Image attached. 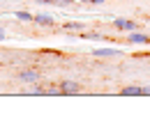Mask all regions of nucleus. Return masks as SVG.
<instances>
[{
	"instance_id": "nucleus-7",
	"label": "nucleus",
	"mask_w": 150,
	"mask_h": 133,
	"mask_svg": "<svg viewBox=\"0 0 150 133\" xmlns=\"http://www.w3.org/2000/svg\"><path fill=\"white\" fill-rule=\"evenodd\" d=\"M150 39L146 35H141V32H132L129 35V44H148Z\"/></svg>"
},
{
	"instance_id": "nucleus-2",
	"label": "nucleus",
	"mask_w": 150,
	"mask_h": 133,
	"mask_svg": "<svg viewBox=\"0 0 150 133\" xmlns=\"http://www.w3.org/2000/svg\"><path fill=\"white\" fill-rule=\"evenodd\" d=\"M113 25L118 28V30H127V32H134L139 25L134 23V21H129V19H115L113 21Z\"/></svg>"
},
{
	"instance_id": "nucleus-15",
	"label": "nucleus",
	"mask_w": 150,
	"mask_h": 133,
	"mask_svg": "<svg viewBox=\"0 0 150 133\" xmlns=\"http://www.w3.org/2000/svg\"><path fill=\"white\" fill-rule=\"evenodd\" d=\"M0 39H5V30H0Z\"/></svg>"
},
{
	"instance_id": "nucleus-14",
	"label": "nucleus",
	"mask_w": 150,
	"mask_h": 133,
	"mask_svg": "<svg viewBox=\"0 0 150 133\" xmlns=\"http://www.w3.org/2000/svg\"><path fill=\"white\" fill-rule=\"evenodd\" d=\"M90 2H93V5H102L104 0H90Z\"/></svg>"
},
{
	"instance_id": "nucleus-12",
	"label": "nucleus",
	"mask_w": 150,
	"mask_h": 133,
	"mask_svg": "<svg viewBox=\"0 0 150 133\" xmlns=\"http://www.w3.org/2000/svg\"><path fill=\"white\" fill-rule=\"evenodd\" d=\"M72 2H76V0H60L58 5H60V7H67V5H72Z\"/></svg>"
},
{
	"instance_id": "nucleus-16",
	"label": "nucleus",
	"mask_w": 150,
	"mask_h": 133,
	"mask_svg": "<svg viewBox=\"0 0 150 133\" xmlns=\"http://www.w3.org/2000/svg\"><path fill=\"white\" fill-rule=\"evenodd\" d=\"M79 2H90V0H79Z\"/></svg>"
},
{
	"instance_id": "nucleus-1",
	"label": "nucleus",
	"mask_w": 150,
	"mask_h": 133,
	"mask_svg": "<svg viewBox=\"0 0 150 133\" xmlns=\"http://www.w3.org/2000/svg\"><path fill=\"white\" fill-rule=\"evenodd\" d=\"M60 90H62L65 96H74V94L81 92V85L76 80H60Z\"/></svg>"
},
{
	"instance_id": "nucleus-8",
	"label": "nucleus",
	"mask_w": 150,
	"mask_h": 133,
	"mask_svg": "<svg viewBox=\"0 0 150 133\" xmlns=\"http://www.w3.org/2000/svg\"><path fill=\"white\" fill-rule=\"evenodd\" d=\"M35 23H39V25H53V16H49V14H37V16H35Z\"/></svg>"
},
{
	"instance_id": "nucleus-10",
	"label": "nucleus",
	"mask_w": 150,
	"mask_h": 133,
	"mask_svg": "<svg viewBox=\"0 0 150 133\" xmlns=\"http://www.w3.org/2000/svg\"><path fill=\"white\" fill-rule=\"evenodd\" d=\"M39 5H58V2H60V0H37Z\"/></svg>"
},
{
	"instance_id": "nucleus-9",
	"label": "nucleus",
	"mask_w": 150,
	"mask_h": 133,
	"mask_svg": "<svg viewBox=\"0 0 150 133\" xmlns=\"http://www.w3.org/2000/svg\"><path fill=\"white\" fill-rule=\"evenodd\" d=\"M16 19H21V21H35V16H30L28 12H16Z\"/></svg>"
},
{
	"instance_id": "nucleus-4",
	"label": "nucleus",
	"mask_w": 150,
	"mask_h": 133,
	"mask_svg": "<svg viewBox=\"0 0 150 133\" xmlns=\"http://www.w3.org/2000/svg\"><path fill=\"white\" fill-rule=\"evenodd\" d=\"M120 94L122 96H143V92H141V87H136V85H127V87L120 90Z\"/></svg>"
},
{
	"instance_id": "nucleus-13",
	"label": "nucleus",
	"mask_w": 150,
	"mask_h": 133,
	"mask_svg": "<svg viewBox=\"0 0 150 133\" xmlns=\"http://www.w3.org/2000/svg\"><path fill=\"white\" fill-rule=\"evenodd\" d=\"M141 92H143V96H150V85L148 87H141Z\"/></svg>"
},
{
	"instance_id": "nucleus-5",
	"label": "nucleus",
	"mask_w": 150,
	"mask_h": 133,
	"mask_svg": "<svg viewBox=\"0 0 150 133\" xmlns=\"http://www.w3.org/2000/svg\"><path fill=\"white\" fill-rule=\"evenodd\" d=\"M95 55L97 57H111V55H120V51H115V48H95Z\"/></svg>"
},
{
	"instance_id": "nucleus-3",
	"label": "nucleus",
	"mask_w": 150,
	"mask_h": 133,
	"mask_svg": "<svg viewBox=\"0 0 150 133\" xmlns=\"http://www.w3.org/2000/svg\"><path fill=\"white\" fill-rule=\"evenodd\" d=\"M21 80H23V83H37L39 71L37 69H25V71H21Z\"/></svg>"
},
{
	"instance_id": "nucleus-6",
	"label": "nucleus",
	"mask_w": 150,
	"mask_h": 133,
	"mask_svg": "<svg viewBox=\"0 0 150 133\" xmlns=\"http://www.w3.org/2000/svg\"><path fill=\"white\" fill-rule=\"evenodd\" d=\"M62 28H65V30H69V32H81V30L86 28V23H81V21H72V23H65Z\"/></svg>"
},
{
	"instance_id": "nucleus-11",
	"label": "nucleus",
	"mask_w": 150,
	"mask_h": 133,
	"mask_svg": "<svg viewBox=\"0 0 150 133\" xmlns=\"http://www.w3.org/2000/svg\"><path fill=\"white\" fill-rule=\"evenodd\" d=\"M86 37H88V39H102V35H99V32H88Z\"/></svg>"
}]
</instances>
